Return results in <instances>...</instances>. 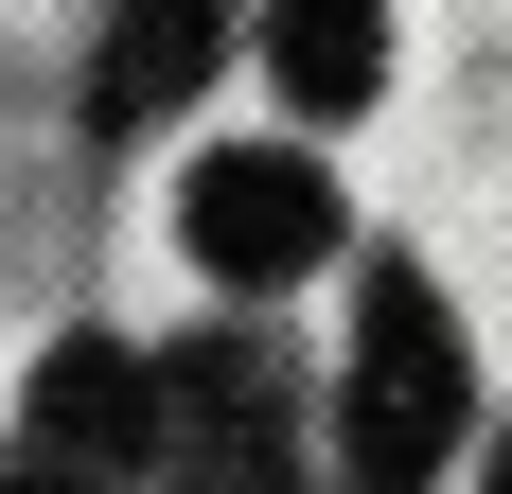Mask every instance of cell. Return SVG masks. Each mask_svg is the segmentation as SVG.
Listing matches in <instances>:
<instances>
[{"label":"cell","instance_id":"6","mask_svg":"<svg viewBox=\"0 0 512 494\" xmlns=\"http://www.w3.org/2000/svg\"><path fill=\"white\" fill-rule=\"evenodd\" d=\"M265 71H283L301 124L371 106V89H389V0H265Z\"/></svg>","mask_w":512,"mask_h":494},{"label":"cell","instance_id":"7","mask_svg":"<svg viewBox=\"0 0 512 494\" xmlns=\"http://www.w3.org/2000/svg\"><path fill=\"white\" fill-rule=\"evenodd\" d=\"M477 494H512V442H495V459H477Z\"/></svg>","mask_w":512,"mask_h":494},{"label":"cell","instance_id":"2","mask_svg":"<svg viewBox=\"0 0 512 494\" xmlns=\"http://www.w3.org/2000/svg\"><path fill=\"white\" fill-rule=\"evenodd\" d=\"M142 459H159V353L53 336L18 389V442H0V494H124Z\"/></svg>","mask_w":512,"mask_h":494},{"label":"cell","instance_id":"1","mask_svg":"<svg viewBox=\"0 0 512 494\" xmlns=\"http://www.w3.org/2000/svg\"><path fill=\"white\" fill-rule=\"evenodd\" d=\"M460 424H477V353H460V318H442V283H424V265H371L354 389H336V477L354 494H442Z\"/></svg>","mask_w":512,"mask_h":494},{"label":"cell","instance_id":"5","mask_svg":"<svg viewBox=\"0 0 512 494\" xmlns=\"http://www.w3.org/2000/svg\"><path fill=\"white\" fill-rule=\"evenodd\" d=\"M212 53H230V0H124L106 53H89V106L106 124H159V106L212 89Z\"/></svg>","mask_w":512,"mask_h":494},{"label":"cell","instance_id":"4","mask_svg":"<svg viewBox=\"0 0 512 494\" xmlns=\"http://www.w3.org/2000/svg\"><path fill=\"white\" fill-rule=\"evenodd\" d=\"M177 230H195L212 283H301L318 247H336V177H318L301 142H212L195 177H177Z\"/></svg>","mask_w":512,"mask_h":494},{"label":"cell","instance_id":"3","mask_svg":"<svg viewBox=\"0 0 512 494\" xmlns=\"http://www.w3.org/2000/svg\"><path fill=\"white\" fill-rule=\"evenodd\" d=\"M159 477L177 494H301V389L248 336L159 353Z\"/></svg>","mask_w":512,"mask_h":494}]
</instances>
